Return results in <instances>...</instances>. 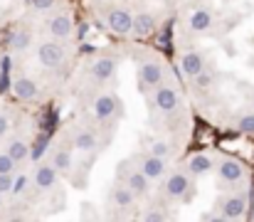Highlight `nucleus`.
<instances>
[{
  "mask_svg": "<svg viewBox=\"0 0 254 222\" xmlns=\"http://www.w3.org/2000/svg\"><path fill=\"white\" fill-rule=\"evenodd\" d=\"M190 178H188V173L185 170H173L168 178H166V185H163V190H166V195L173 198V200H180V198H190Z\"/></svg>",
  "mask_w": 254,
  "mask_h": 222,
  "instance_id": "nucleus-1",
  "label": "nucleus"
},
{
  "mask_svg": "<svg viewBox=\"0 0 254 222\" xmlns=\"http://www.w3.org/2000/svg\"><path fill=\"white\" fill-rule=\"evenodd\" d=\"M91 109H94V116H96L99 121H109V119H114V116L121 111L119 99H116L114 94H99V96L94 99Z\"/></svg>",
  "mask_w": 254,
  "mask_h": 222,
  "instance_id": "nucleus-2",
  "label": "nucleus"
},
{
  "mask_svg": "<svg viewBox=\"0 0 254 222\" xmlns=\"http://www.w3.org/2000/svg\"><path fill=\"white\" fill-rule=\"evenodd\" d=\"M106 22H109V27H111L116 35H128V32H133V15H131L126 7H114V10H109Z\"/></svg>",
  "mask_w": 254,
  "mask_h": 222,
  "instance_id": "nucleus-3",
  "label": "nucleus"
},
{
  "mask_svg": "<svg viewBox=\"0 0 254 222\" xmlns=\"http://www.w3.org/2000/svg\"><path fill=\"white\" fill-rule=\"evenodd\" d=\"M217 173H220V180H225V183H240V180H245L247 168H245V163H240L235 158H222Z\"/></svg>",
  "mask_w": 254,
  "mask_h": 222,
  "instance_id": "nucleus-4",
  "label": "nucleus"
},
{
  "mask_svg": "<svg viewBox=\"0 0 254 222\" xmlns=\"http://www.w3.org/2000/svg\"><path fill=\"white\" fill-rule=\"evenodd\" d=\"M57 168L52 165V163H40L37 168H35V173H32V183H35V188H40V190H52L55 185H57Z\"/></svg>",
  "mask_w": 254,
  "mask_h": 222,
  "instance_id": "nucleus-5",
  "label": "nucleus"
},
{
  "mask_svg": "<svg viewBox=\"0 0 254 222\" xmlns=\"http://www.w3.org/2000/svg\"><path fill=\"white\" fill-rule=\"evenodd\" d=\"M37 60L45 65V67H60L62 65V60H64V50H62V45H57V42H42L40 47H37Z\"/></svg>",
  "mask_w": 254,
  "mask_h": 222,
  "instance_id": "nucleus-6",
  "label": "nucleus"
},
{
  "mask_svg": "<svg viewBox=\"0 0 254 222\" xmlns=\"http://www.w3.org/2000/svg\"><path fill=\"white\" fill-rule=\"evenodd\" d=\"M138 168L151 178V180H161L163 175H166V170H168V165H166V158H161V155H153V153H148V155H141L138 158Z\"/></svg>",
  "mask_w": 254,
  "mask_h": 222,
  "instance_id": "nucleus-7",
  "label": "nucleus"
},
{
  "mask_svg": "<svg viewBox=\"0 0 254 222\" xmlns=\"http://www.w3.org/2000/svg\"><path fill=\"white\" fill-rule=\"evenodd\" d=\"M163 76H166V70H163L161 62H153L151 60V62H143L138 67V79H141L143 86H158L163 81Z\"/></svg>",
  "mask_w": 254,
  "mask_h": 222,
  "instance_id": "nucleus-8",
  "label": "nucleus"
},
{
  "mask_svg": "<svg viewBox=\"0 0 254 222\" xmlns=\"http://www.w3.org/2000/svg\"><path fill=\"white\" fill-rule=\"evenodd\" d=\"M89 74L96 81H109L116 74V60L114 57H96L91 62V67H89Z\"/></svg>",
  "mask_w": 254,
  "mask_h": 222,
  "instance_id": "nucleus-9",
  "label": "nucleus"
},
{
  "mask_svg": "<svg viewBox=\"0 0 254 222\" xmlns=\"http://www.w3.org/2000/svg\"><path fill=\"white\" fill-rule=\"evenodd\" d=\"M153 101H156V106L163 114H173L178 109V94H175L173 86H161L158 84V89L153 91Z\"/></svg>",
  "mask_w": 254,
  "mask_h": 222,
  "instance_id": "nucleus-10",
  "label": "nucleus"
},
{
  "mask_svg": "<svg viewBox=\"0 0 254 222\" xmlns=\"http://www.w3.org/2000/svg\"><path fill=\"white\" fill-rule=\"evenodd\" d=\"M247 210V198L245 195H232L222 203V218L225 220H240Z\"/></svg>",
  "mask_w": 254,
  "mask_h": 222,
  "instance_id": "nucleus-11",
  "label": "nucleus"
},
{
  "mask_svg": "<svg viewBox=\"0 0 254 222\" xmlns=\"http://www.w3.org/2000/svg\"><path fill=\"white\" fill-rule=\"evenodd\" d=\"M12 91L20 101H32V99H37V81L30 76H20L12 81Z\"/></svg>",
  "mask_w": 254,
  "mask_h": 222,
  "instance_id": "nucleus-12",
  "label": "nucleus"
},
{
  "mask_svg": "<svg viewBox=\"0 0 254 222\" xmlns=\"http://www.w3.org/2000/svg\"><path fill=\"white\" fill-rule=\"evenodd\" d=\"M72 30H74V25H72V17L69 15H55L50 20V35L57 37V40L72 37Z\"/></svg>",
  "mask_w": 254,
  "mask_h": 222,
  "instance_id": "nucleus-13",
  "label": "nucleus"
},
{
  "mask_svg": "<svg viewBox=\"0 0 254 222\" xmlns=\"http://www.w3.org/2000/svg\"><path fill=\"white\" fill-rule=\"evenodd\" d=\"M180 70L192 79V76H197V74L205 70V57L200 52H185L183 60H180Z\"/></svg>",
  "mask_w": 254,
  "mask_h": 222,
  "instance_id": "nucleus-14",
  "label": "nucleus"
},
{
  "mask_svg": "<svg viewBox=\"0 0 254 222\" xmlns=\"http://www.w3.org/2000/svg\"><path fill=\"white\" fill-rule=\"evenodd\" d=\"M74 146L79 148L82 153H94V150H99V139H96V134L91 129H79L74 134Z\"/></svg>",
  "mask_w": 254,
  "mask_h": 222,
  "instance_id": "nucleus-15",
  "label": "nucleus"
},
{
  "mask_svg": "<svg viewBox=\"0 0 254 222\" xmlns=\"http://www.w3.org/2000/svg\"><path fill=\"white\" fill-rule=\"evenodd\" d=\"M148 183H151V178H148V175H146L141 168H138V170H131V173H128V178H126V185H128V188L136 193V198L148 193V188H151Z\"/></svg>",
  "mask_w": 254,
  "mask_h": 222,
  "instance_id": "nucleus-16",
  "label": "nucleus"
},
{
  "mask_svg": "<svg viewBox=\"0 0 254 222\" xmlns=\"http://www.w3.org/2000/svg\"><path fill=\"white\" fill-rule=\"evenodd\" d=\"M111 200H114L116 208L126 210V208H131V205L136 203V193H133L128 185H116V188L111 190Z\"/></svg>",
  "mask_w": 254,
  "mask_h": 222,
  "instance_id": "nucleus-17",
  "label": "nucleus"
},
{
  "mask_svg": "<svg viewBox=\"0 0 254 222\" xmlns=\"http://www.w3.org/2000/svg\"><path fill=\"white\" fill-rule=\"evenodd\" d=\"M210 25H212L210 10L200 7V10H195V12L190 15V30H192V32H205V30H210Z\"/></svg>",
  "mask_w": 254,
  "mask_h": 222,
  "instance_id": "nucleus-18",
  "label": "nucleus"
},
{
  "mask_svg": "<svg viewBox=\"0 0 254 222\" xmlns=\"http://www.w3.org/2000/svg\"><path fill=\"white\" fill-rule=\"evenodd\" d=\"M156 30V17L151 12H138L133 17V32L141 37V35H151Z\"/></svg>",
  "mask_w": 254,
  "mask_h": 222,
  "instance_id": "nucleus-19",
  "label": "nucleus"
},
{
  "mask_svg": "<svg viewBox=\"0 0 254 222\" xmlns=\"http://www.w3.org/2000/svg\"><path fill=\"white\" fill-rule=\"evenodd\" d=\"M210 168H212V158L205 153H197L188 160V173H192V175H205Z\"/></svg>",
  "mask_w": 254,
  "mask_h": 222,
  "instance_id": "nucleus-20",
  "label": "nucleus"
},
{
  "mask_svg": "<svg viewBox=\"0 0 254 222\" xmlns=\"http://www.w3.org/2000/svg\"><path fill=\"white\" fill-rule=\"evenodd\" d=\"M52 165L60 173H69L72 170V153H69V148H57L55 155H52Z\"/></svg>",
  "mask_w": 254,
  "mask_h": 222,
  "instance_id": "nucleus-21",
  "label": "nucleus"
},
{
  "mask_svg": "<svg viewBox=\"0 0 254 222\" xmlns=\"http://www.w3.org/2000/svg\"><path fill=\"white\" fill-rule=\"evenodd\" d=\"M7 153L12 155V160H15V163H22V160H27V158H30V146H27L22 139H15V141H10V144H7Z\"/></svg>",
  "mask_w": 254,
  "mask_h": 222,
  "instance_id": "nucleus-22",
  "label": "nucleus"
},
{
  "mask_svg": "<svg viewBox=\"0 0 254 222\" xmlns=\"http://www.w3.org/2000/svg\"><path fill=\"white\" fill-rule=\"evenodd\" d=\"M30 45V30H15V35L10 37V50L20 52Z\"/></svg>",
  "mask_w": 254,
  "mask_h": 222,
  "instance_id": "nucleus-23",
  "label": "nucleus"
},
{
  "mask_svg": "<svg viewBox=\"0 0 254 222\" xmlns=\"http://www.w3.org/2000/svg\"><path fill=\"white\" fill-rule=\"evenodd\" d=\"M15 160H12V155L5 150V153H0V173H12L15 170Z\"/></svg>",
  "mask_w": 254,
  "mask_h": 222,
  "instance_id": "nucleus-24",
  "label": "nucleus"
},
{
  "mask_svg": "<svg viewBox=\"0 0 254 222\" xmlns=\"http://www.w3.org/2000/svg\"><path fill=\"white\" fill-rule=\"evenodd\" d=\"M192 81H195V86H197V89H207V86L212 84V74L207 72V70H202L197 76H192Z\"/></svg>",
  "mask_w": 254,
  "mask_h": 222,
  "instance_id": "nucleus-25",
  "label": "nucleus"
},
{
  "mask_svg": "<svg viewBox=\"0 0 254 222\" xmlns=\"http://www.w3.org/2000/svg\"><path fill=\"white\" fill-rule=\"evenodd\" d=\"M27 185H30V178L27 175H20V178H15V183H12V195H22L25 190H27Z\"/></svg>",
  "mask_w": 254,
  "mask_h": 222,
  "instance_id": "nucleus-26",
  "label": "nucleus"
},
{
  "mask_svg": "<svg viewBox=\"0 0 254 222\" xmlns=\"http://www.w3.org/2000/svg\"><path fill=\"white\" fill-rule=\"evenodd\" d=\"M237 129H240L242 134H254V114L242 116V119H240V124H237Z\"/></svg>",
  "mask_w": 254,
  "mask_h": 222,
  "instance_id": "nucleus-27",
  "label": "nucleus"
},
{
  "mask_svg": "<svg viewBox=\"0 0 254 222\" xmlns=\"http://www.w3.org/2000/svg\"><path fill=\"white\" fill-rule=\"evenodd\" d=\"M12 183H15L12 173H0V193H10L12 190Z\"/></svg>",
  "mask_w": 254,
  "mask_h": 222,
  "instance_id": "nucleus-28",
  "label": "nucleus"
},
{
  "mask_svg": "<svg viewBox=\"0 0 254 222\" xmlns=\"http://www.w3.org/2000/svg\"><path fill=\"white\" fill-rule=\"evenodd\" d=\"M151 153L153 155H161V158H168V153H170V148L166 141H156L153 146H151Z\"/></svg>",
  "mask_w": 254,
  "mask_h": 222,
  "instance_id": "nucleus-29",
  "label": "nucleus"
},
{
  "mask_svg": "<svg viewBox=\"0 0 254 222\" xmlns=\"http://www.w3.org/2000/svg\"><path fill=\"white\" fill-rule=\"evenodd\" d=\"M143 220H148V222H153V220H168V215H166L163 210H151V213H146V215H143Z\"/></svg>",
  "mask_w": 254,
  "mask_h": 222,
  "instance_id": "nucleus-30",
  "label": "nucleus"
},
{
  "mask_svg": "<svg viewBox=\"0 0 254 222\" xmlns=\"http://www.w3.org/2000/svg\"><path fill=\"white\" fill-rule=\"evenodd\" d=\"M32 5H35L37 10H47V7L55 5V0H32Z\"/></svg>",
  "mask_w": 254,
  "mask_h": 222,
  "instance_id": "nucleus-31",
  "label": "nucleus"
},
{
  "mask_svg": "<svg viewBox=\"0 0 254 222\" xmlns=\"http://www.w3.org/2000/svg\"><path fill=\"white\" fill-rule=\"evenodd\" d=\"M7 129H10V121H7V116H5V114H0V139L7 134Z\"/></svg>",
  "mask_w": 254,
  "mask_h": 222,
  "instance_id": "nucleus-32",
  "label": "nucleus"
},
{
  "mask_svg": "<svg viewBox=\"0 0 254 222\" xmlns=\"http://www.w3.org/2000/svg\"><path fill=\"white\" fill-rule=\"evenodd\" d=\"M0 195H2V193H0ZM0 205H2V198H0Z\"/></svg>",
  "mask_w": 254,
  "mask_h": 222,
  "instance_id": "nucleus-33",
  "label": "nucleus"
}]
</instances>
